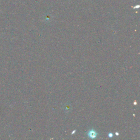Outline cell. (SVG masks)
<instances>
[{"instance_id":"cell-1","label":"cell","mask_w":140,"mask_h":140,"mask_svg":"<svg viewBox=\"0 0 140 140\" xmlns=\"http://www.w3.org/2000/svg\"><path fill=\"white\" fill-rule=\"evenodd\" d=\"M98 133L94 129H91L87 132V135L91 139H95L97 136Z\"/></svg>"},{"instance_id":"cell-2","label":"cell","mask_w":140,"mask_h":140,"mask_svg":"<svg viewBox=\"0 0 140 140\" xmlns=\"http://www.w3.org/2000/svg\"><path fill=\"white\" fill-rule=\"evenodd\" d=\"M108 137L109 138H112L113 137V133H112V132H109V133H108Z\"/></svg>"},{"instance_id":"cell-3","label":"cell","mask_w":140,"mask_h":140,"mask_svg":"<svg viewBox=\"0 0 140 140\" xmlns=\"http://www.w3.org/2000/svg\"><path fill=\"white\" fill-rule=\"evenodd\" d=\"M140 7V5H135V6L134 7V9H138Z\"/></svg>"},{"instance_id":"cell-4","label":"cell","mask_w":140,"mask_h":140,"mask_svg":"<svg viewBox=\"0 0 140 140\" xmlns=\"http://www.w3.org/2000/svg\"><path fill=\"white\" fill-rule=\"evenodd\" d=\"M75 131H76V130H73V131H72V132L71 133V134L72 135H73V134H74L75 132Z\"/></svg>"},{"instance_id":"cell-5","label":"cell","mask_w":140,"mask_h":140,"mask_svg":"<svg viewBox=\"0 0 140 140\" xmlns=\"http://www.w3.org/2000/svg\"><path fill=\"white\" fill-rule=\"evenodd\" d=\"M119 134L118 132H115V135H116L117 136H119Z\"/></svg>"},{"instance_id":"cell-6","label":"cell","mask_w":140,"mask_h":140,"mask_svg":"<svg viewBox=\"0 0 140 140\" xmlns=\"http://www.w3.org/2000/svg\"><path fill=\"white\" fill-rule=\"evenodd\" d=\"M134 105H136V104H137V102H136V101H135V102H134Z\"/></svg>"}]
</instances>
